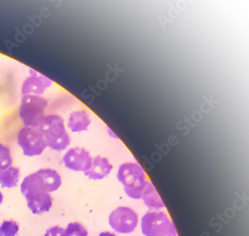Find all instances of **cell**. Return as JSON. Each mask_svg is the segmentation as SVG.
<instances>
[{
    "mask_svg": "<svg viewBox=\"0 0 249 236\" xmlns=\"http://www.w3.org/2000/svg\"><path fill=\"white\" fill-rule=\"evenodd\" d=\"M17 142L26 157L41 156L47 148L41 131L34 127H22L17 133Z\"/></svg>",
    "mask_w": 249,
    "mask_h": 236,
    "instance_id": "cell-5",
    "label": "cell"
},
{
    "mask_svg": "<svg viewBox=\"0 0 249 236\" xmlns=\"http://www.w3.org/2000/svg\"><path fill=\"white\" fill-rule=\"evenodd\" d=\"M48 100L44 96H22L18 116L23 126L38 128L46 114Z\"/></svg>",
    "mask_w": 249,
    "mask_h": 236,
    "instance_id": "cell-4",
    "label": "cell"
},
{
    "mask_svg": "<svg viewBox=\"0 0 249 236\" xmlns=\"http://www.w3.org/2000/svg\"><path fill=\"white\" fill-rule=\"evenodd\" d=\"M13 165V157L9 146L0 142V170Z\"/></svg>",
    "mask_w": 249,
    "mask_h": 236,
    "instance_id": "cell-15",
    "label": "cell"
},
{
    "mask_svg": "<svg viewBox=\"0 0 249 236\" xmlns=\"http://www.w3.org/2000/svg\"><path fill=\"white\" fill-rule=\"evenodd\" d=\"M62 178L60 173L52 168H42L25 177L20 184L22 194L28 191L55 192L62 186Z\"/></svg>",
    "mask_w": 249,
    "mask_h": 236,
    "instance_id": "cell-3",
    "label": "cell"
},
{
    "mask_svg": "<svg viewBox=\"0 0 249 236\" xmlns=\"http://www.w3.org/2000/svg\"><path fill=\"white\" fill-rule=\"evenodd\" d=\"M91 123V116L88 110L80 109L70 114L67 126L71 132L81 133L87 131Z\"/></svg>",
    "mask_w": 249,
    "mask_h": 236,
    "instance_id": "cell-12",
    "label": "cell"
},
{
    "mask_svg": "<svg viewBox=\"0 0 249 236\" xmlns=\"http://www.w3.org/2000/svg\"><path fill=\"white\" fill-rule=\"evenodd\" d=\"M93 157L89 150L83 147L71 148L64 155L63 163L68 170L86 173L90 169Z\"/></svg>",
    "mask_w": 249,
    "mask_h": 236,
    "instance_id": "cell-8",
    "label": "cell"
},
{
    "mask_svg": "<svg viewBox=\"0 0 249 236\" xmlns=\"http://www.w3.org/2000/svg\"><path fill=\"white\" fill-rule=\"evenodd\" d=\"M20 177L19 167L11 166L5 170H0V184L2 188H13L18 186Z\"/></svg>",
    "mask_w": 249,
    "mask_h": 236,
    "instance_id": "cell-14",
    "label": "cell"
},
{
    "mask_svg": "<svg viewBox=\"0 0 249 236\" xmlns=\"http://www.w3.org/2000/svg\"><path fill=\"white\" fill-rule=\"evenodd\" d=\"M142 200L149 210H164L165 203L152 181L147 180L142 194Z\"/></svg>",
    "mask_w": 249,
    "mask_h": 236,
    "instance_id": "cell-13",
    "label": "cell"
},
{
    "mask_svg": "<svg viewBox=\"0 0 249 236\" xmlns=\"http://www.w3.org/2000/svg\"><path fill=\"white\" fill-rule=\"evenodd\" d=\"M19 230L18 222L13 220H4L0 226V236H16Z\"/></svg>",
    "mask_w": 249,
    "mask_h": 236,
    "instance_id": "cell-17",
    "label": "cell"
},
{
    "mask_svg": "<svg viewBox=\"0 0 249 236\" xmlns=\"http://www.w3.org/2000/svg\"><path fill=\"white\" fill-rule=\"evenodd\" d=\"M3 194H2V193L0 191V206H1V205L2 204V202H3Z\"/></svg>",
    "mask_w": 249,
    "mask_h": 236,
    "instance_id": "cell-22",
    "label": "cell"
},
{
    "mask_svg": "<svg viewBox=\"0 0 249 236\" xmlns=\"http://www.w3.org/2000/svg\"><path fill=\"white\" fill-rule=\"evenodd\" d=\"M98 236H118L115 233L109 231H104L100 233Z\"/></svg>",
    "mask_w": 249,
    "mask_h": 236,
    "instance_id": "cell-21",
    "label": "cell"
},
{
    "mask_svg": "<svg viewBox=\"0 0 249 236\" xmlns=\"http://www.w3.org/2000/svg\"><path fill=\"white\" fill-rule=\"evenodd\" d=\"M65 236H89V231L81 223L71 222L65 229Z\"/></svg>",
    "mask_w": 249,
    "mask_h": 236,
    "instance_id": "cell-16",
    "label": "cell"
},
{
    "mask_svg": "<svg viewBox=\"0 0 249 236\" xmlns=\"http://www.w3.org/2000/svg\"><path fill=\"white\" fill-rule=\"evenodd\" d=\"M44 236H65V228L56 225L50 227Z\"/></svg>",
    "mask_w": 249,
    "mask_h": 236,
    "instance_id": "cell-18",
    "label": "cell"
},
{
    "mask_svg": "<svg viewBox=\"0 0 249 236\" xmlns=\"http://www.w3.org/2000/svg\"><path fill=\"white\" fill-rule=\"evenodd\" d=\"M107 134H108V136L110 137L112 139H118V135H117L111 128H107Z\"/></svg>",
    "mask_w": 249,
    "mask_h": 236,
    "instance_id": "cell-20",
    "label": "cell"
},
{
    "mask_svg": "<svg viewBox=\"0 0 249 236\" xmlns=\"http://www.w3.org/2000/svg\"><path fill=\"white\" fill-rule=\"evenodd\" d=\"M139 214L129 206H118L108 215V224L115 233L128 235L133 233L139 224Z\"/></svg>",
    "mask_w": 249,
    "mask_h": 236,
    "instance_id": "cell-6",
    "label": "cell"
},
{
    "mask_svg": "<svg viewBox=\"0 0 249 236\" xmlns=\"http://www.w3.org/2000/svg\"><path fill=\"white\" fill-rule=\"evenodd\" d=\"M113 170V165L110 160L104 156H97L93 157L91 167L84 173V175L92 181L104 179L110 175Z\"/></svg>",
    "mask_w": 249,
    "mask_h": 236,
    "instance_id": "cell-11",
    "label": "cell"
},
{
    "mask_svg": "<svg viewBox=\"0 0 249 236\" xmlns=\"http://www.w3.org/2000/svg\"><path fill=\"white\" fill-rule=\"evenodd\" d=\"M139 223L144 236H166L172 220L165 210H149L143 215Z\"/></svg>",
    "mask_w": 249,
    "mask_h": 236,
    "instance_id": "cell-7",
    "label": "cell"
},
{
    "mask_svg": "<svg viewBox=\"0 0 249 236\" xmlns=\"http://www.w3.org/2000/svg\"><path fill=\"white\" fill-rule=\"evenodd\" d=\"M166 236H179L178 231H177L176 227H175V223L173 222L171 224L170 228L168 230Z\"/></svg>",
    "mask_w": 249,
    "mask_h": 236,
    "instance_id": "cell-19",
    "label": "cell"
},
{
    "mask_svg": "<svg viewBox=\"0 0 249 236\" xmlns=\"http://www.w3.org/2000/svg\"><path fill=\"white\" fill-rule=\"evenodd\" d=\"M29 76L23 80L22 96H43L47 89L53 84L52 79L33 69L29 70Z\"/></svg>",
    "mask_w": 249,
    "mask_h": 236,
    "instance_id": "cell-9",
    "label": "cell"
},
{
    "mask_svg": "<svg viewBox=\"0 0 249 236\" xmlns=\"http://www.w3.org/2000/svg\"><path fill=\"white\" fill-rule=\"evenodd\" d=\"M117 178L123 185L124 191L128 197L136 200L141 199L148 178L140 163L133 161L122 163L118 167Z\"/></svg>",
    "mask_w": 249,
    "mask_h": 236,
    "instance_id": "cell-2",
    "label": "cell"
},
{
    "mask_svg": "<svg viewBox=\"0 0 249 236\" xmlns=\"http://www.w3.org/2000/svg\"><path fill=\"white\" fill-rule=\"evenodd\" d=\"M23 195L26 198L28 208L34 215H42L50 212L52 208L53 199L51 194L32 191H28Z\"/></svg>",
    "mask_w": 249,
    "mask_h": 236,
    "instance_id": "cell-10",
    "label": "cell"
},
{
    "mask_svg": "<svg viewBox=\"0 0 249 236\" xmlns=\"http://www.w3.org/2000/svg\"><path fill=\"white\" fill-rule=\"evenodd\" d=\"M47 148L62 152L69 147L71 136L65 119L59 114H47L38 126Z\"/></svg>",
    "mask_w": 249,
    "mask_h": 236,
    "instance_id": "cell-1",
    "label": "cell"
}]
</instances>
